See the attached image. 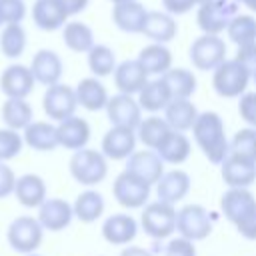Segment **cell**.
I'll use <instances>...</instances> for the list:
<instances>
[{"mask_svg": "<svg viewBox=\"0 0 256 256\" xmlns=\"http://www.w3.org/2000/svg\"><path fill=\"white\" fill-rule=\"evenodd\" d=\"M252 80H254V84H256V72H252Z\"/></svg>", "mask_w": 256, "mask_h": 256, "instance_id": "cell-56", "label": "cell"}, {"mask_svg": "<svg viewBox=\"0 0 256 256\" xmlns=\"http://www.w3.org/2000/svg\"><path fill=\"white\" fill-rule=\"evenodd\" d=\"M146 16H148V8L138 0L118 2L112 8V22L116 24L118 30L126 34H142Z\"/></svg>", "mask_w": 256, "mask_h": 256, "instance_id": "cell-17", "label": "cell"}, {"mask_svg": "<svg viewBox=\"0 0 256 256\" xmlns=\"http://www.w3.org/2000/svg\"><path fill=\"white\" fill-rule=\"evenodd\" d=\"M120 256H152V252L142 246H128L120 252Z\"/></svg>", "mask_w": 256, "mask_h": 256, "instance_id": "cell-51", "label": "cell"}, {"mask_svg": "<svg viewBox=\"0 0 256 256\" xmlns=\"http://www.w3.org/2000/svg\"><path fill=\"white\" fill-rule=\"evenodd\" d=\"M0 50L6 58H18L26 50V30L16 24H4V30L0 34Z\"/></svg>", "mask_w": 256, "mask_h": 256, "instance_id": "cell-40", "label": "cell"}, {"mask_svg": "<svg viewBox=\"0 0 256 256\" xmlns=\"http://www.w3.org/2000/svg\"><path fill=\"white\" fill-rule=\"evenodd\" d=\"M188 58L194 68L198 70H214L220 62L226 60V42L220 38V34H204L198 36L188 50Z\"/></svg>", "mask_w": 256, "mask_h": 256, "instance_id": "cell-7", "label": "cell"}, {"mask_svg": "<svg viewBox=\"0 0 256 256\" xmlns=\"http://www.w3.org/2000/svg\"><path fill=\"white\" fill-rule=\"evenodd\" d=\"M250 78L252 72L244 64L236 58H226L212 70V88L222 98H240L246 92Z\"/></svg>", "mask_w": 256, "mask_h": 256, "instance_id": "cell-2", "label": "cell"}, {"mask_svg": "<svg viewBox=\"0 0 256 256\" xmlns=\"http://www.w3.org/2000/svg\"><path fill=\"white\" fill-rule=\"evenodd\" d=\"M90 0H60V4L64 6V10L68 12V16H74V14H80L86 10Z\"/></svg>", "mask_w": 256, "mask_h": 256, "instance_id": "cell-50", "label": "cell"}, {"mask_svg": "<svg viewBox=\"0 0 256 256\" xmlns=\"http://www.w3.org/2000/svg\"><path fill=\"white\" fill-rule=\"evenodd\" d=\"M68 12L60 0H36L32 6V20L44 32H54L68 22Z\"/></svg>", "mask_w": 256, "mask_h": 256, "instance_id": "cell-22", "label": "cell"}, {"mask_svg": "<svg viewBox=\"0 0 256 256\" xmlns=\"http://www.w3.org/2000/svg\"><path fill=\"white\" fill-rule=\"evenodd\" d=\"M126 170L132 172V174H136L138 178L146 180L148 184H156L158 178L164 174V160L152 148L134 150L126 158Z\"/></svg>", "mask_w": 256, "mask_h": 256, "instance_id": "cell-15", "label": "cell"}, {"mask_svg": "<svg viewBox=\"0 0 256 256\" xmlns=\"http://www.w3.org/2000/svg\"><path fill=\"white\" fill-rule=\"evenodd\" d=\"M236 2H238V4H242V2H244V0H236Z\"/></svg>", "mask_w": 256, "mask_h": 256, "instance_id": "cell-57", "label": "cell"}, {"mask_svg": "<svg viewBox=\"0 0 256 256\" xmlns=\"http://www.w3.org/2000/svg\"><path fill=\"white\" fill-rule=\"evenodd\" d=\"M192 136L202 154L212 162V164H222V160L230 154V142L226 138L224 130V120L220 114L208 110L200 112L194 126H192Z\"/></svg>", "mask_w": 256, "mask_h": 256, "instance_id": "cell-1", "label": "cell"}, {"mask_svg": "<svg viewBox=\"0 0 256 256\" xmlns=\"http://www.w3.org/2000/svg\"><path fill=\"white\" fill-rule=\"evenodd\" d=\"M256 206V198L248 188H228L220 198V208L228 222L238 224L252 208Z\"/></svg>", "mask_w": 256, "mask_h": 256, "instance_id": "cell-23", "label": "cell"}, {"mask_svg": "<svg viewBox=\"0 0 256 256\" xmlns=\"http://www.w3.org/2000/svg\"><path fill=\"white\" fill-rule=\"evenodd\" d=\"M170 124L166 122V118H160L156 114L148 116V118H142L138 128H136V138L146 146V148H152L156 150L158 144L164 140V136L170 132Z\"/></svg>", "mask_w": 256, "mask_h": 256, "instance_id": "cell-36", "label": "cell"}, {"mask_svg": "<svg viewBox=\"0 0 256 256\" xmlns=\"http://www.w3.org/2000/svg\"><path fill=\"white\" fill-rule=\"evenodd\" d=\"M234 226L240 232V236H244L246 240H256V206Z\"/></svg>", "mask_w": 256, "mask_h": 256, "instance_id": "cell-48", "label": "cell"}, {"mask_svg": "<svg viewBox=\"0 0 256 256\" xmlns=\"http://www.w3.org/2000/svg\"><path fill=\"white\" fill-rule=\"evenodd\" d=\"M42 108H44L46 116L50 120H56V122L72 116L78 108L76 90L68 84H62V82L46 86V92L42 96Z\"/></svg>", "mask_w": 256, "mask_h": 256, "instance_id": "cell-10", "label": "cell"}, {"mask_svg": "<svg viewBox=\"0 0 256 256\" xmlns=\"http://www.w3.org/2000/svg\"><path fill=\"white\" fill-rule=\"evenodd\" d=\"M44 228L38 218L34 216H18L10 222L6 230L8 246L18 254H30L36 252L42 244Z\"/></svg>", "mask_w": 256, "mask_h": 256, "instance_id": "cell-6", "label": "cell"}, {"mask_svg": "<svg viewBox=\"0 0 256 256\" xmlns=\"http://www.w3.org/2000/svg\"><path fill=\"white\" fill-rule=\"evenodd\" d=\"M114 84L118 88V92L124 94H138L142 90V86L148 82V72L144 70V66L140 64L138 58L134 60H122L120 64H116L114 68Z\"/></svg>", "mask_w": 256, "mask_h": 256, "instance_id": "cell-19", "label": "cell"}, {"mask_svg": "<svg viewBox=\"0 0 256 256\" xmlns=\"http://www.w3.org/2000/svg\"><path fill=\"white\" fill-rule=\"evenodd\" d=\"M198 108L190 98H172L168 106L164 108V118L170 124V128L186 132L192 130L196 118H198Z\"/></svg>", "mask_w": 256, "mask_h": 256, "instance_id": "cell-27", "label": "cell"}, {"mask_svg": "<svg viewBox=\"0 0 256 256\" xmlns=\"http://www.w3.org/2000/svg\"><path fill=\"white\" fill-rule=\"evenodd\" d=\"M136 148V130L112 126L102 136V154L108 160H126Z\"/></svg>", "mask_w": 256, "mask_h": 256, "instance_id": "cell-16", "label": "cell"}, {"mask_svg": "<svg viewBox=\"0 0 256 256\" xmlns=\"http://www.w3.org/2000/svg\"><path fill=\"white\" fill-rule=\"evenodd\" d=\"M156 152L160 154V158L168 164H182L184 160H188L190 156V140L184 136V132L180 130H170L164 140L158 144Z\"/></svg>", "mask_w": 256, "mask_h": 256, "instance_id": "cell-32", "label": "cell"}, {"mask_svg": "<svg viewBox=\"0 0 256 256\" xmlns=\"http://www.w3.org/2000/svg\"><path fill=\"white\" fill-rule=\"evenodd\" d=\"M112 4H118V2H126V0H110Z\"/></svg>", "mask_w": 256, "mask_h": 256, "instance_id": "cell-53", "label": "cell"}, {"mask_svg": "<svg viewBox=\"0 0 256 256\" xmlns=\"http://www.w3.org/2000/svg\"><path fill=\"white\" fill-rule=\"evenodd\" d=\"M36 78L30 66L24 64H10L0 74V90L6 98H26L34 90Z\"/></svg>", "mask_w": 256, "mask_h": 256, "instance_id": "cell-12", "label": "cell"}, {"mask_svg": "<svg viewBox=\"0 0 256 256\" xmlns=\"http://www.w3.org/2000/svg\"><path fill=\"white\" fill-rule=\"evenodd\" d=\"M2 24H4V22H2V16H0V26H2Z\"/></svg>", "mask_w": 256, "mask_h": 256, "instance_id": "cell-58", "label": "cell"}, {"mask_svg": "<svg viewBox=\"0 0 256 256\" xmlns=\"http://www.w3.org/2000/svg\"><path fill=\"white\" fill-rule=\"evenodd\" d=\"M238 114H240V118L248 126H254L256 128V92H244L240 96Z\"/></svg>", "mask_w": 256, "mask_h": 256, "instance_id": "cell-44", "label": "cell"}, {"mask_svg": "<svg viewBox=\"0 0 256 256\" xmlns=\"http://www.w3.org/2000/svg\"><path fill=\"white\" fill-rule=\"evenodd\" d=\"M138 224L130 214H112L102 224V238L110 244H128L136 238Z\"/></svg>", "mask_w": 256, "mask_h": 256, "instance_id": "cell-25", "label": "cell"}, {"mask_svg": "<svg viewBox=\"0 0 256 256\" xmlns=\"http://www.w3.org/2000/svg\"><path fill=\"white\" fill-rule=\"evenodd\" d=\"M220 172L228 188H248L256 180V162L230 152L222 160Z\"/></svg>", "mask_w": 256, "mask_h": 256, "instance_id": "cell-13", "label": "cell"}, {"mask_svg": "<svg viewBox=\"0 0 256 256\" xmlns=\"http://www.w3.org/2000/svg\"><path fill=\"white\" fill-rule=\"evenodd\" d=\"M160 2H162V8H164L166 12H170L172 16L186 14V12H190V10L196 6L194 0H160Z\"/></svg>", "mask_w": 256, "mask_h": 256, "instance_id": "cell-49", "label": "cell"}, {"mask_svg": "<svg viewBox=\"0 0 256 256\" xmlns=\"http://www.w3.org/2000/svg\"><path fill=\"white\" fill-rule=\"evenodd\" d=\"M36 218L40 220L44 230L60 232V230L70 226V222L74 218V208L64 198H46L38 206V216Z\"/></svg>", "mask_w": 256, "mask_h": 256, "instance_id": "cell-14", "label": "cell"}, {"mask_svg": "<svg viewBox=\"0 0 256 256\" xmlns=\"http://www.w3.org/2000/svg\"><path fill=\"white\" fill-rule=\"evenodd\" d=\"M2 122L8 128L14 130H24L32 122V106L28 104L26 98H6L2 104Z\"/></svg>", "mask_w": 256, "mask_h": 256, "instance_id": "cell-35", "label": "cell"}, {"mask_svg": "<svg viewBox=\"0 0 256 256\" xmlns=\"http://www.w3.org/2000/svg\"><path fill=\"white\" fill-rule=\"evenodd\" d=\"M14 186H16L14 170L4 160H0V198H6L10 194H14Z\"/></svg>", "mask_w": 256, "mask_h": 256, "instance_id": "cell-46", "label": "cell"}, {"mask_svg": "<svg viewBox=\"0 0 256 256\" xmlns=\"http://www.w3.org/2000/svg\"><path fill=\"white\" fill-rule=\"evenodd\" d=\"M176 208L170 202L156 200L150 204H144L140 226L142 230L154 238V240H166L176 232Z\"/></svg>", "mask_w": 256, "mask_h": 256, "instance_id": "cell-4", "label": "cell"}, {"mask_svg": "<svg viewBox=\"0 0 256 256\" xmlns=\"http://www.w3.org/2000/svg\"><path fill=\"white\" fill-rule=\"evenodd\" d=\"M0 16H2L4 24L22 22L26 16L24 0H0Z\"/></svg>", "mask_w": 256, "mask_h": 256, "instance_id": "cell-43", "label": "cell"}, {"mask_svg": "<svg viewBox=\"0 0 256 256\" xmlns=\"http://www.w3.org/2000/svg\"><path fill=\"white\" fill-rule=\"evenodd\" d=\"M176 230L188 240H204L212 234V218L200 204H188L176 214Z\"/></svg>", "mask_w": 256, "mask_h": 256, "instance_id": "cell-9", "label": "cell"}, {"mask_svg": "<svg viewBox=\"0 0 256 256\" xmlns=\"http://www.w3.org/2000/svg\"><path fill=\"white\" fill-rule=\"evenodd\" d=\"M24 144L36 152H52L58 146V134H56V126L50 122H30L24 128Z\"/></svg>", "mask_w": 256, "mask_h": 256, "instance_id": "cell-31", "label": "cell"}, {"mask_svg": "<svg viewBox=\"0 0 256 256\" xmlns=\"http://www.w3.org/2000/svg\"><path fill=\"white\" fill-rule=\"evenodd\" d=\"M154 186H156L158 200L176 204V202H180L188 194V190H190V176L184 170H170V172H164Z\"/></svg>", "mask_w": 256, "mask_h": 256, "instance_id": "cell-24", "label": "cell"}, {"mask_svg": "<svg viewBox=\"0 0 256 256\" xmlns=\"http://www.w3.org/2000/svg\"><path fill=\"white\" fill-rule=\"evenodd\" d=\"M138 60L148 72V76H162L172 68V52L162 42H150L138 52Z\"/></svg>", "mask_w": 256, "mask_h": 256, "instance_id": "cell-29", "label": "cell"}, {"mask_svg": "<svg viewBox=\"0 0 256 256\" xmlns=\"http://www.w3.org/2000/svg\"><path fill=\"white\" fill-rule=\"evenodd\" d=\"M172 98H190L196 92V76L188 68H170L162 74Z\"/></svg>", "mask_w": 256, "mask_h": 256, "instance_id": "cell-37", "label": "cell"}, {"mask_svg": "<svg viewBox=\"0 0 256 256\" xmlns=\"http://www.w3.org/2000/svg\"><path fill=\"white\" fill-rule=\"evenodd\" d=\"M142 34L146 38H150L152 42H162L168 44L176 38L178 34V24L174 20V16L166 10H148Z\"/></svg>", "mask_w": 256, "mask_h": 256, "instance_id": "cell-21", "label": "cell"}, {"mask_svg": "<svg viewBox=\"0 0 256 256\" xmlns=\"http://www.w3.org/2000/svg\"><path fill=\"white\" fill-rule=\"evenodd\" d=\"M86 60H88V68L92 72V76L96 78H106L110 74H114L116 68V54L110 46L106 44H94L88 52H86Z\"/></svg>", "mask_w": 256, "mask_h": 256, "instance_id": "cell-38", "label": "cell"}, {"mask_svg": "<svg viewBox=\"0 0 256 256\" xmlns=\"http://www.w3.org/2000/svg\"><path fill=\"white\" fill-rule=\"evenodd\" d=\"M56 134H58V146L66 150H80L90 140V124L84 118L72 114L58 122Z\"/></svg>", "mask_w": 256, "mask_h": 256, "instance_id": "cell-18", "label": "cell"}, {"mask_svg": "<svg viewBox=\"0 0 256 256\" xmlns=\"http://www.w3.org/2000/svg\"><path fill=\"white\" fill-rule=\"evenodd\" d=\"M30 70H32L36 82H40L44 86H52V84L60 82L62 72H64V64L54 50L42 48L34 54V58L30 62Z\"/></svg>", "mask_w": 256, "mask_h": 256, "instance_id": "cell-20", "label": "cell"}, {"mask_svg": "<svg viewBox=\"0 0 256 256\" xmlns=\"http://www.w3.org/2000/svg\"><path fill=\"white\" fill-rule=\"evenodd\" d=\"M68 170L72 178L82 186H96L100 184L108 174V158L102 154V150L94 148H80L74 150Z\"/></svg>", "mask_w": 256, "mask_h": 256, "instance_id": "cell-3", "label": "cell"}, {"mask_svg": "<svg viewBox=\"0 0 256 256\" xmlns=\"http://www.w3.org/2000/svg\"><path fill=\"white\" fill-rule=\"evenodd\" d=\"M74 208V218H78L80 222L84 224H90V222H96L102 212H104V198L100 192L88 188L84 192H80L72 204Z\"/></svg>", "mask_w": 256, "mask_h": 256, "instance_id": "cell-34", "label": "cell"}, {"mask_svg": "<svg viewBox=\"0 0 256 256\" xmlns=\"http://www.w3.org/2000/svg\"><path fill=\"white\" fill-rule=\"evenodd\" d=\"M230 152L256 162V128H242L230 140Z\"/></svg>", "mask_w": 256, "mask_h": 256, "instance_id": "cell-41", "label": "cell"}, {"mask_svg": "<svg viewBox=\"0 0 256 256\" xmlns=\"http://www.w3.org/2000/svg\"><path fill=\"white\" fill-rule=\"evenodd\" d=\"M74 90H76L78 106H82L84 110H90V112L104 110V108H106V102H108V98H110L106 86H104L96 76L82 78V80L76 84Z\"/></svg>", "mask_w": 256, "mask_h": 256, "instance_id": "cell-26", "label": "cell"}, {"mask_svg": "<svg viewBox=\"0 0 256 256\" xmlns=\"http://www.w3.org/2000/svg\"><path fill=\"white\" fill-rule=\"evenodd\" d=\"M240 64H244L250 72H256V40L254 42H248V44H242L238 46L236 50V56H234Z\"/></svg>", "mask_w": 256, "mask_h": 256, "instance_id": "cell-47", "label": "cell"}, {"mask_svg": "<svg viewBox=\"0 0 256 256\" xmlns=\"http://www.w3.org/2000/svg\"><path fill=\"white\" fill-rule=\"evenodd\" d=\"M104 110H106V116L112 126H124V128L136 130L142 120V108L132 94L118 92V94L110 96Z\"/></svg>", "mask_w": 256, "mask_h": 256, "instance_id": "cell-11", "label": "cell"}, {"mask_svg": "<svg viewBox=\"0 0 256 256\" xmlns=\"http://www.w3.org/2000/svg\"><path fill=\"white\" fill-rule=\"evenodd\" d=\"M24 138L14 128H0V160H12L20 154Z\"/></svg>", "mask_w": 256, "mask_h": 256, "instance_id": "cell-42", "label": "cell"}, {"mask_svg": "<svg viewBox=\"0 0 256 256\" xmlns=\"http://www.w3.org/2000/svg\"><path fill=\"white\" fill-rule=\"evenodd\" d=\"M238 6L236 0H206L196 8V24L204 34H222L238 14Z\"/></svg>", "mask_w": 256, "mask_h": 256, "instance_id": "cell-5", "label": "cell"}, {"mask_svg": "<svg viewBox=\"0 0 256 256\" xmlns=\"http://www.w3.org/2000/svg\"><path fill=\"white\" fill-rule=\"evenodd\" d=\"M24 256H40V254H36V252H30V254H24Z\"/></svg>", "mask_w": 256, "mask_h": 256, "instance_id": "cell-54", "label": "cell"}, {"mask_svg": "<svg viewBox=\"0 0 256 256\" xmlns=\"http://www.w3.org/2000/svg\"><path fill=\"white\" fill-rule=\"evenodd\" d=\"M62 40H64L68 50L78 52V54H82V52L86 54L96 44L92 28L88 24H84V22H78V20L66 22L62 26Z\"/></svg>", "mask_w": 256, "mask_h": 256, "instance_id": "cell-33", "label": "cell"}, {"mask_svg": "<svg viewBox=\"0 0 256 256\" xmlns=\"http://www.w3.org/2000/svg\"><path fill=\"white\" fill-rule=\"evenodd\" d=\"M150 188H152V184H148L146 180L138 178L136 174L124 170L116 176V180L112 184V194H114L116 202L124 208H142L150 198Z\"/></svg>", "mask_w": 256, "mask_h": 256, "instance_id": "cell-8", "label": "cell"}, {"mask_svg": "<svg viewBox=\"0 0 256 256\" xmlns=\"http://www.w3.org/2000/svg\"><path fill=\"white\" fill-rule=\"evenodd\" d=\"M164 256H196L194 240H188L184 236H178L170 240L164 248Z\"/></svg>", "mask_w": 256, "mask_h": 256, "instance_id": "cell-45", "label": "cell"}, {"mask_svg": "<svg viewBox=\"0 0 256 256\" xmlns=\"http://www.w3.org/2000/svg\"><path fill=\"white\" fill-rule=\"evenodd\" d=\"M136 96H138L136 100H138L140 108L146 110V112H152V114L164 110L168 106V102L172 100V94L168 90V84L164 82L162 76H158L154 80H148Z\"/></svg>", "mask_w": 256, "mask_h": 256, "instance_id": "cell-30", "label": "cell"}, {"mask_svg": "<svg viewBox=\"0 0 256 256\" xmlns=\"http://www.w3.org/2000/svg\"><path fill=\"white\" fill-rule=\"evenodd\" d=\"M226 34H228V40L234 42L236 46H242V44H248V42H254L256 40V18L252 14H236L228 28H226Z\"/></svg>", "mask_w": 256, "mask_h": 256, "instance_id": "cell-39", "label": "cell"}, {"mask_svg": "<svg viewBox=\"0 0 256 256\" xmlns=\"http://www.w3.org/2000/svg\"><path fill=\"white\" fill-rule=\"evenodd\" d=\"M194 2H196V6H198V4H202V2H206V0H194Z\"/></svg>", "mask_w": 256, "mask_h": 256, "instance_id": "cell-55", "label": "cell"}, {"mask_svg": "<svg viewBox=\"0 0 256 256\" xmlns=\"http://www.w3.org/2000/svg\"><path fill=\"white\" fill-rule=\"evenodd\" d=\"M14 196L24 208H38L46 200V182L38 174H24L16 178Z\"/></svg>", "mask_w": 256, "mask_h": 256, "instance_id": "cell-28", "label": "cell"}, {"mask_svg": "<svg viewBox=\"0 0 256 256\" xmlns=\"http://www.w3.org/2000/svg\"><path fill=\"white\" fill-rule=\"evenodd\" d=\"M242 4H244V6H246L250 12H254V14H256V0H244Z\"/></svg>", "mask_w": 256, "mask_h": 256, "instance_id": "cell-52", "label": "cell"}]
</instances>
